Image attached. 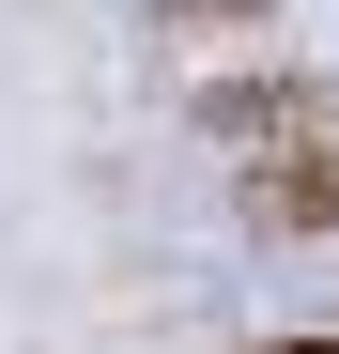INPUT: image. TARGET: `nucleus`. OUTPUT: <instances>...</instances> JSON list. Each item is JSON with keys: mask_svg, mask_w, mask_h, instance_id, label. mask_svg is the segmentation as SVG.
<instances>
[{"mask_svg": "<svg viewBox=\"0 0 339 354\" xmlns=\"http://www.w3.org/2000/svg\"><path fill=\"white\" fill-rule=\"evenodd\" d=\"M247 201H262V231H339V139H277Z\"/></svg>", "mask_w": 339, "mask_h": 354, "instance_id": "nucleus-1", "label": "nucleus"}, {"mask_svg": "<svg viewBox=\"0 0 339 354\" xmlns=\"http://www.w3.org/2000/svg\"><path fill=\"white\" fill-rule=\"evenodd\" d=\"M201 124H216V139H262V154H277V139H324L293 77H216V93H201Z\"/></svg>", "mask_w": 339, "mask_h": 354, "instance_id": "nucleus-2", "label": "nucleus"}, {"mask_svg": "<svg viewBox=\"0 0 339 354\" xmlns=\"http://www.w3.org/2000/svg\"><path fill=\"white\" fill-rule=\"evenodd\" d=\"M170 31H247V16H277V0H154Z\"/></svg>", "mask_w": 339, "mask_h": 354, "instance_id": "nucleus-3", "label": "nucleus"}, {"mask_svg": "<svg viewBox=\"0 0 339 354\" xmlns=\"http://www.w3.org/2000/svg\"><path fill=\"white\" fill-rule=\"evenodd\" d=\"M262 354H339V339H262Z\"/></svg>", "mask_w": 339, "mask_h": 354, "instance_id": "nucleus-4", "label": "nucleus"}]
</instances>
